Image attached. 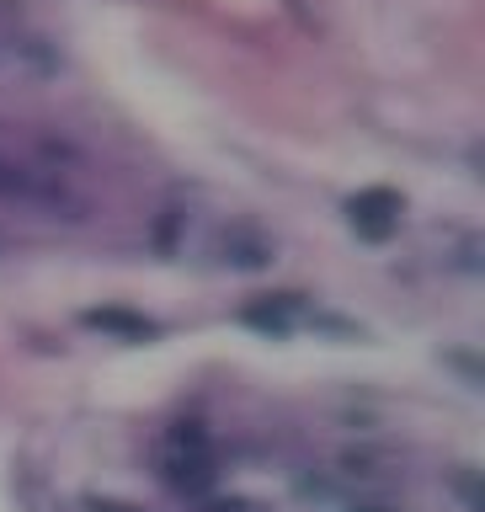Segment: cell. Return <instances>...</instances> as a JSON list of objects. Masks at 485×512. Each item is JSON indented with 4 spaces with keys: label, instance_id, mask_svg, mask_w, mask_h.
Here are the masks:
<instances>
[{
    "label": "cell",
    "instance_id": "cell-9",
    "mask_svg": "<svg viewBox=\"0 0 485 512\" xmlns=\"http://www.w3.org/2000/svg\"><path fill=\"white\" fill-rule=\"evenodd\" d=\"M203 512H251V502H240V496H230V502H208Z\"/></svg>",
    "mask_w": 485,
    "mask_h": 512
},
{
    "label": "cell",
    "instance_id": "cell-1",
    "mask_svg": "<svg viewBox=\"0 0 485 512\" xmlns=\"http://www.w3.org/2000/svg\"><path fill=\"white\" fill-rule=\"evenodd\" d=\"M400 192L395 187H363L358 198H347V224L358 230L363 240H374V246H384L395 230H400Z\"/></svg>",
    "mask_w": 485,
    "mask_h": 512
},
{
    "label": "cell",
    "instance_id": "cell-2",
    "mask_svg": "<svg viewBox=\"0 0 485 512\" xmlns=\"http://www.w3.org/2000/svg\"><path fill=\"white\" fill-rule=\"evenodd\" d=\"M160 475H166V486L176 496H208L214 486V454H192V448H166V459H160Z\"/></svg>",
    "mask_w": 485,
    "mask_h": 512
},
{
    "label": "cell",
    "instance_id": "cell-7",
    "mask_svg": "<svg viewBox=\"0 0 485 512\" xmlns=\"http://www.w3.org/2000/svg\"><path fill=\"white\" fill-rule=\"evenodd\" d=\"M166 448H192V454H208V427L203 422H176Z\"/></svg>",
    "mask_w": 485,
    "mask_h": 512
},
{
    "label": "cell",
    "instance_id": "cell-11",
    "mask_svg": "<svg viewBox=\"0 0 485 512\" xmlns=\"http://www.w3.org/2000/svg\"><path fill=\"white\" fill-rule=\"evenodd\" d=\"M352 512H390V507H352Z\"/></svg>",
    "mask_w": 485,
    "mask_h": 512
},
{
    "label": "cell",
    "instance_id": "cell-10",
    "mask_svg": "<svg viewBox=\"0 0 485 512\" xmlns=\"http://www.w3.org/2000/svg\"><path fill=\"white\" fill-rule=\"evenodd\" d=\"M176 219H182V214H176V208H166V224H160V246H166V251H171V235H176Z\"/></svg>",
    "mask_w": 485,
    "mask_h": 512
},
{
    "label": "cell",
    "instance_id": "cell-3",
    "mask_svg": "<svg viewBox=\"0 0 485 512\" xmlns=\"http://www.w3.org/2000/svg\"><path fill=\"white\" fill-rule=\"evenodd\" d=\"M240 320H246L251 331H262V336H294V326H299V294L251 299L246 310H240Z\"/></svg>",
    "mask_w": 485,
    "mask_h": 512
},
{
    "label": "cell",
    "instance_id": "cell-6",
    "mask_svg": "<svg viewBox=\"0 0 485 512\" xmlns=\"http://www.w3.org/2000/svg\"><path fill=\"white\" fill-rule=\"evenodd\" d=\"M0 192L6 198H48V182H38V176H27L16 166H0Z\"/></svg>",
    "mask_w": 485,
    "mask_h": 512
},
{
    "label": "cell",
    "instance_id": "cell-4",
    "mask_svg": "<svg viewBox=\"0 0 485 512\" xmlns=\"http://www.w3.org/2000/svg\"><path fill=\"white\" fill-rule=\"evenodd\" d=\"M80 326L107 331V336H123V342H150V336H160V326H155L150 315L123 310V304H102V310H86V315H80Z\"/></svg>",
    "mask_w": 485,
    "mask_h": 512
},
{
    "label": "cell",
    "instance_id": "cell-8",
    "mask_svg": "<svg viewBox=\"0 0 485 512\" xmlns=\"http://www.w3.org/2000/svg\"><path fill=\"white\" fill-rule=\"evenodd\" d=\"M86 512H144V507L118 502V496H86Z\"/></svg>",
    "mask_w": 485,
    "mask_h": 512
},
{
    "label": "cell",
    "instance_id": "cell-5",
    "mask_svg": "<svg viewBox=\"0 0 485 512\" xmlns=\"http://www.w3.org/2000/svg\"><path fill=\"white\" fill-rule=\"evenodd\" d=\"M219 256L230 267H240V272H256V267L272 262V240L256 235V230H230V235L219 240Z\"/></svg>",
    "mask_w": 485,
    "mask_h": 512
}]
</instances>
